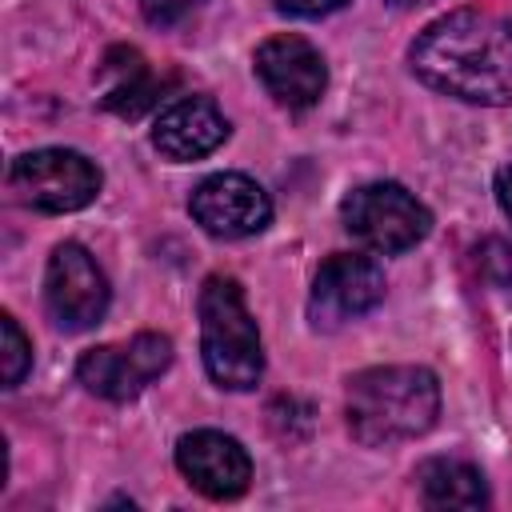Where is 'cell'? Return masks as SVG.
<instances>
[{
	"label": "cell",
	"instance_id": "1",
	"mask_svg": "<svg viewBox=\"0 0 512 512\" xmlns=\"http://www.w3.org/2000/svg\"><path fill=\"white\" fill-rule=\"evenodd\" d=\"M412 72L464 104H512V20L484 8H456L432 20L408 48Z\"/></svg>",
	"mask_w": 512,
	"mask_h": 512
},
{
	"label": "cell",
	"instance_id": "2",
	"mask_svg": "<svg viewBox=\"0 0 512 512\" xmlns=\"http://www.w3.org/2000/svg\"><path fill=\"white\" fill-rule=\"evenodd\" d=\"M344 416L352 436L368 448L416 440L440 416V384L428 368L416 364L364 368L348 380Z\"/></svg>",
	"mask_w": 512,
	"mask_h": 512
},
{
	"label": "cell",
	"instance_id": "3",
	"mask_svg": "<svg viewBox=\"0 0 512 512\" xmlns=\"http://www.w3.org/2000/svg\"><path fill=\"white\" fill-rule=\"evenodd\" d=\"M200 352L208 376L220 388H256L264 372V348L236 276H208L200 288Z\"/></svg>",
	"mask_w": 512,
	"mask_h": 512
},
{
	"label": "cell",
	"instance_id": "4",
	"mask_svg": "<svg viewBox=\"0 0 512 512\" xmlns=\"http://www.w3.org/2000/svg\"><path fill=\"white\" fill-rule=\"evenodd\" d=\"M340 220L364 248L380 256L408 252L432 232V212L404 184H392V180L352 188L340 204Z\"/></svg>",
	"mask_w": 512,
	"mask_h": 512
},
{
	"label": "cell",
	"instance_id": "5",
	"mask_svg": "<svg viewBox=\"0 0 512 512\" xmlns=\"http://www.w3.org/2000/svg\"><path fill=\"white\" fill-rule=\"evenodd\" d=\"M8 188L36 212H76L96 200L100 168L76 148H36L8 164Z\"/></svg>",
	"mask_w": 512,
	"mask_h": 512
},
{
	"label": "cell",
	"instance_id": "6",
	"mask_svg": "<svg viewBox=\"0 0 512 512\" xmlns=\"http://www.w3.org/2000/svg\"><path fill=\"white\" fill-rule=\"evenodd\" d=\"M172 364V340L160 332H140L128 344H100L76 360V380L100 400H132L140 396L164 368Z\"/></svg>",
	"mask_w": 512,
	"mask_h": 512
},
{
	"label": "cell",
	"instance_id": "7",
	"mask_svg": "<svg viewBox=\"0 0 512 512\" xmlns=\"http://www.w3.org/2000/svg\"><path fill=\"white\" fill-rule=\"evenodd\" d=\"M112 288L100 272V264L88 256V248L80 244H56L44 268V304L56 328L64 332H84L92 324H100V316L108 312Z\"/></svg>",
	"mask_w": 512,
	"mask_h": 512
},
{
	"label": "cell",
	"instance_id": "8",
	"mask_svg": "<svg viewBox=\"0 0 512 512\" xmlns=\"http://www.w3.org/2000/svg\"><path fill=\"white\" fill-rule=\"evenodd\" d=\"M384 300V272L372 256L336 252L320 264L312 292H308V320L320 332H332Z\"/></svg>",
	"mask_w": 512,
	"mask_h": 512
},
{
	"label": "cell",
	"instance_id": "9",
	"mask_svg": "<svg viewBox=\"0 0 512 512\" xmlns=\"http://www.w3.org/2000/svg\"><path fill=\"white\" fill-rule=\"evenodd\" d=\"M188 212H192V220L208 236L240 240V236H252L260 228H268L272 200H268V192L252 176H244V172H216V176H204L192 188Z\"/></svg>",
	"mask_w": 512,
	"mask_h": 512
},
{
	"label": "cell",
	"instance_id": "10",
	"mask_svg": "<svg viewBox=\"0 0 512 512\" xmlns=\"http://www.w3.org/2000/svg\"><path fill=\"white\" fill-rule=\"evenodd\" d=\"M176 468L208 500H236L252 484V460H248L244 444L216 428H196V432L180 436Z\"/></svg>",
	"mask_w": 512,
	"mask_h": 512
},
{
	"label": "cell",
	"instance_id": "11",
	"mask_svg": "<svg viewBox=\"0 0 512 512\" xmlns=\"http://www.w3.org/2000/svg\"><path fill=\"white\" fill-rule=\"evenodd\" d=\"M256 76L268 96L284 108H312L328 88L324 56L304 36H268L256 48Z\"/></svg>",
	"mask_w": 512,
	"mask_h": 512
},
{
	"label": "cell",
	"instance_id": "12",
	"mask_svg": "<svg viewBox=\"0 0 512 512\" xmlns=\"http://www.w3.org/2000/svg\"><path fill=\"white\" fill-rule=\"evenodd\" d=\"M224 140H228V120L216 108V100H208V96H184V100L168 104L152 128V144L160 148V156H168L176 164L200 160V156L216 152Z\"/></svg>",
	"mask_w": 512,
	"mask_h": 512
},
{
	"label": "cell",
	"instance_id": "13",
	"mask_svg": "<svg viewBox=\"0 0 512 512\" xmlns=\"http://www.w3.org/2000/svg\"><path fill=\"white\" fill-rule=\"evenodd\" d=\"M100 80H104V108L124 120H136L140 112H148L164 92V80H156L148 72L144 56L136 48H112L104 56Z\"/></svg>",
	"mask_w": 512,
	"mask_h": 512
},
{
	"label": "cell",
	"instance_id": "14",
	"mask_svg": "<svg viewBox=\"0 0 512 512\" xmlns=\"http://www.w3.org/2000/svg\"><path fill=\"white\" fill-rule=\"evenodd\" d=\"M420 496L428 508H480L488 504V484L476 464L452 460V456H432L416 472Z\"/></svg>",
	"mask_w": 512,
	"mask_h": 512
},
{
	"label": "cell",
	"instance_id": "15",
	"mask_svg": "<svg viewBox=\"0 0 512 512\" xmlns=\"http://www.w3.org/2000/svg\"><path fill=\"white\" fill-rule=\"evenodd\" d=\"M0 332H4V388H16L32 368V340L8 312L0 316Z\"/></svg>",
	"mask_w": 512,
	"mask_h": 512
},
{
	"label": "cell",
	"instance_id": "16",
	"mask_svg": "<svg viewBox=\"0 0 512 512\" xmlns=\"http://www.w3.org/2000/svg\"><path fill=\"white\" fill-rule=\"evenodd\" d=\"M472 256H476V272H480L488 284H496V288H508V284H512V244H508V240L488 236V240L476 244Z\"/></svg>",
	"mask_w": 512,
	"mask_h": 512
},
{
	"label": "cell",
	"instance_id": "17",
	"mask_svg": "<svg viewBox=\"0 0 512 512\" xmlns=\"http://www.w3.org/2000/svg\"><path fill=\"white\" fill-rule=\"evenodd\" d=\"M200 4H204V0H140V12H144L148 24L172 28V24H180L184 16H192Z\"/></svg>",
	"mask_w": 512,
	"mask_h": 512
},
{
	"label": "cell",
	"instance_id": "18",
	"mask_svg": "<svg viewBox=\"0 0 512 512\" xmlns=\"http://www.w3.org/2000/svg\"><path fill=\"white\" fill-rule=\"evenodd\" d=\"M280 12H288V16H304V20H312V16H328V12H336V8H344L348 0H272Z\"/></svg>",
	"mask_w": 512,
	"mask_h": 512
},
{
	"label": "cell",
	"instance_id": "19",
	"mask_svg": "<svg viewBox=\"0 0 512 512\" xmlns=\"http://www.w3.org/2000/svg\"><path fill=\"white\" fill-rule=\"evenodd\" d=\"M496 200H500V208H504V216L512 220V164L496 172Z\"/></svg>",
	"mask_w": 512,
	"mask_h": 512
},
{
	"label": "cell",
	"instance_id": "20",
	"mask_svg": "<svg viewBox=\"0 0 512 512\" xmlns=\"http://www.w3.org/2000/svg\"><path fill=\"white\" fill-rule=\"evenodd\" d=\"M384 4H392V8H420V4H428V0H384Z\"/></svg>",
	"mask_w": 512,
	"mask_h": 512
}]
</instances>
